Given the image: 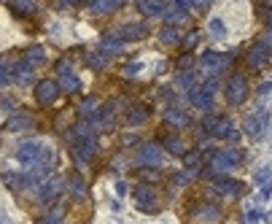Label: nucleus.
<instances>
[{"label": "nucleus", "mask_w": 272, "mask_h": 224, "mask_svg": "<svg viewBox=\"0 0 272 224\" xmlns=\"http://www.w3.org/2000/svg\"><path fill=\"white\" fill-rule=\"evenodd\" d=\"M116 108H119V103H108L103 111L97 114V125H100L103 133H111L113 125H116Z\"/></svg>", "instance_id": "16"}, {"label": "nucleus", "mask_w": 272, "mask_h": 224, "mask_svg": "<svg viewBox=\"0 0 272 224\" xmlns=\"http://www.w3.org/2000/svg\"><path fill=\"white\" fill-rule=\"evenodd\" d=\"M207 127H210V133H213V138H224L226 141V135L232 133V119H226V117H221V119H207Z\"/></svg>", "instance_id": "19"}, {"label": "nucleus", "mask_w": 272, "mask_h": 224, "mask_svg": "<svg viewBox=\"0 0 272 224\" xmlns=\"http://www.w3.org/2000/svg\"><path fill=\"white\" fill-rule=\"evenodd\" d=\"M62 186H65V181H62L60 176H46L44 181H41V186H38V200H44V203H52V200L60 197Z\"/></svg>", "instance_id": "6"}, {"label": "nucleus", "mask_w": 272, "mask_h": 224, "mask_svg": "<svg viewBox=\"0 0 272 224\" xmlns=\"http://www.w3.org/2000/svg\"><path fill=\"white\" fill-rule=\"evenodd\" d=\"M269 30H272V14H269Z\"/></svg>", "instance_id": "49"}, {"label": "nucleus", "mask_w": 272, "mask_h": 224, "mask_svg": "<svg viewBox=\"0 0 272 224\" xmlns=\"http://www.w3.org/2000/svg\"><path fill=\"white\" fill-rule=\"evenodd\" d=\"M25 62L30 65V68H35V65H44L46 62V52L41 46H33V49H27V54H25Z\"/></svg>", "instance_id": "26"}, {"label": "nucleus", "mask_w": 272, "mask_h": 224, "mask_svg": "<svg viewBox=\"0 0 272 224\" xmlns=\"http://www.w3.org/2000/svg\"><path fill=\"white\" fill-rule=\"evenodd\" d=\"M175 184L178 186H186V184H189L191 181V178H194V170H181V173H175Z\"/></svg>", "instance_id": "32"}, {"label": "nucleus", "mask_w": 272, "mask_h": 224, "mask_svg": "<svg viewBox=\"0 0 272 224\" xmlns=\"http://www.w3.org/2000/svg\"><path fill=\"white\" fill-rule=\"evenodd\" d=\"M164 119H167L170 125H175V127L189 125V117H186V111H181V108H167V111H164Z\"/></svg>", "instance_id": "24"}, {"label": "nucleus", "mask_w": 272, "mask_h": 224, "mask_svg": "<svg viewBox=\"0 0 272 224\" xmlns=\"http://www.w3.org/2000/svg\"><path fill=\"white\" fill-rule=\"evenodd\" d=\"M146 35H148V25H146V22H130V25H121L119 33L113 35V38H119L121 43H127V41H143Z\"/></svg>", "instance_id": "7"}, {"label": "nucleus", "mask_w": 272, "mask_h": 224, "mask_svg": "<svg viewBox=\"0 0 272 224\" xmlns=\"http://www.w3.org/2000/svg\"><path fill=\"white\" fill-rule=\"evenodd\" d=\"M35 224H60V213H49V216H44V219H38Z\"/></svg>", "instance_id": "39"}, {"label": "nucleus", "mask_w": 272, "mask_h": 224, "mask_svg": "<svg viewBox=\"0 0 272 224\" xmlns=\"http://www.w3.org/2000/svg\"><path fill=\"white\" fill-rule=\"evenodd\" d=\"M57 73H60V81H57V84H60V89H65V92H78V89H81V78L70 70L68 60L57 62Z\"/></svg>", "instance_id": "5"}, {"label": "nucleus", "mask_w": 272, "mask_h": 224, "mask_svg": "<svg viewBox=\"0 0 272 224\" xmlns=\"http://www.w3.org/2000/svg\"><path fill=\"white\" fill-rule=\"evenodd\" d=\"M124 6V0H92L89 3V11L92 14H111Z\"/></svg>", "instance_id": "20"}, {"label": "nucleus", "mask_w": 272, "mask_h": 224, "mask_svg": "<svg viewBox=\"0 0 272 224\" xmlns=\"http://www.w3.org/2000/svg\"><path fill=\"white\" fill-rule=\"evenodd\" d=\"M183 157H186V168H194L199 162V151H189V154H183Z\"/></svg>", "instance_id": "37"}, {"label": "nucleus", "mask_w": 272, "mask_h": 224, "mask_svg": "<svg viewBox=\"0 0 272 224\" xmlns=\"http://www.w3.org/2000/svg\"><path fill=\"white\" fill-rule=\"evenodd\" d=\"M216 78H207V81L199 86V89H189V100L191 105L202 108V111H210L213 108V95H216Z\"/></svg>", "instance_id": "2"}, {"label": "nucleus", "mask_w": 272, "mask_h": 224, "mask_svg": "<svg viewBox=\"0 0 272 224\" xmlns=\"http://www.w3.org/2000/svg\"><path fill=\"white\" fill-rule=\"evenodd\" d=\"M175 6H178V11H186L191 6V0H175Z\"/></svg>", "instance_id": "45"}, {"label": "nucleus", "mask_w": 272, "mask_h": 224, "mask_svg": "<svg viewBox=\"0 0 272 224\" xmlns=\"http://www.w3.org/2000/svg\"><path fill=\"white\" fill-rule=\"evenodd\" d=\"M33 127V117L30 114H14V117L9 119V130L11 133H19V130H30Z\"/></svg>", "instance_id": "21"}, {"label": "nucleus", "mask_w": 272, "mask_h": 224, "mask_svg": "<svg viewBox=\"0 0 272 224\" xmlns=\"http://www.w3.org/2000/svg\"><path fill=\"white\" fill-rule=\"evenodd\" d=\"M148 114H151V108H148L146 103H135V105L127 108V117H124V122H127L130 127H138V125H143V122L148 119Z\"/></svg>", "instance_id": "15"}, {"label": "nucleus", "mask_w": 272, "mask_h": 224, "mask_svg": "<svg viewBox=\"0 0 272 224\" xmlns=\"http://www.w3.org/2000/svg\"><path fill=\"white\" fill-rule=\"evenodd\" d=\"M178 68H181V70L191 68V57H189V54H186V57H181V62H178Z\"/></svg>", "instance_id": "44"}, {"label": "nucleus", "mask_w": 272, "mask_h": 224, "mask_svg": "<svg viewBox=\"0 0 272 224\" xmlns=\"http://www.w3.org/2000/svg\"><path fill=\"white\" fill-rule=\"evenodd\" d=\"M267 60H269V46L264 41L253 43V46L248 49V65H250V68H264Z\"/></svg>", "instance_id": "14"}, {"label": "nucleus", "mask_w": 272, "mask_h": 224, "mask_svg": "<svg viewBox=\"0 0 272 224\" xmlns=\"http://www.w3.org/2000/svg\"><path fill=\"white\" fill-rule=\"evenodd\" d=\"M156 200H159V194H156L154 186H146V184H140L138 189H135V203H138L140 211H156Z\"/></svg>", "instance_id": "8"}, {"label": "nucleus", "mask_w": 272, "mask_h": 224, "mask_svg": "<svg viewBox=\"0 0 272 224\" xmlns=\"http://www.w3.org/2000/svg\"><path fill=\"white\" fill-rule=\"evenodd\" d=\"M159 41H162V43H167V46H173V43H178V27H175V25H167V27H162V33H159Z\"/></svg>", "instance_id": "28"}, {"label": "nucleus", "mask_w": 272, "mask_h": 224, "mask_svg": "<svg viewBox=\"0 0 272 224\" xmlns=\"http://www.w3.org/2000/svg\"><path fill=\"white\" fill-rule=\"evenodd\" d=\"M138 9L143 17H162L167 11V3L164 0H138Z\"/></svg>", "instance_id": "18"}, {"label": "nucleus", "mask_w": 272, "mask_h": 224, "mask_svg": "<svg viewBox=\"0 0 272 224\" xmlns=\"http://www.w3.org/2000/svg\"><path fill=\"white\" fill-rule=\"evenodd\" d=\"M11 78H14V81H19V84H27L33 78V68L27 62H19L17 68L11 70Z\"/></svg>", "instance_id": "25"}, {"label": "nucleus", "mask_w": 272, "mask_h": 224, "mask_svg": "<svg viewBox=\"0 0 272 224\" xmlns=\"http://www.w3.org/2000/svg\"><path fill=\"white\" fill-rule=\"evenodd\" d=\"M11 81V73H9V68H6V62L0 60V86H6Z\"/></svg>", "instance_id": "35"}, {"label": "nucleus", "mask_w": 272, "mask_h": 224, "mask_svg": "<svg viewBox=\"0 0 272 224\" xmlns=\"http://www.w3.org/2000/svg\"><path fill=\"white\" fill-rule=\"evenodd\" d=\"M269 194H272V178H267V181L261 184V194H259V197L264 200V197H269Z\"/></svg>", "instance_id": "40"}, {"label": "nucleus", "mask_w": 272, "mask_h": 224, "mask_svg": "<svg viewBox=\"0 0 272 224\" xmlns=\"http://www.w3.org/2000/svg\"><path fill=\"white\" fill-rule=\"evenodd\" d=\"M245 221H248V224H264V216L256 211V208H250V211L245 213Z\"/></svg>", "instance_id": "33"}, {"label": "nucleus", "mask_w": 272, "mask_h": 224, "mask_svg": "<svg viewBox=\"0 0 272 224\" xmlns=\"http://www.w3.org/2000/svg\"><path fill=\"white\" fill-rule=\"evenodd\" d=\"M11 9H14V14H19V17H30V14L38 11V3H35V0H11Z\"/></svg>", "instance_id": "22"}, {"label": "nucleus", "mask_w": 272, "mask_h": 224, "mask_svg": "<svg viewBox=\"0 0 272 224\" xmlns=\"http://www.w3.org/2000/svg\"><path fill=\"white\" fill-rule=\"evenodd\" d=\"M70 192H73V197H84V194H87V184H84L81 176L70 178Z\"/></svg>", "instance_id": "30"}, {"label": "nucleus", "mask_w": 272, "mask_h": 224, "mask_svg": "<svg viewBox=\"0 0 272 224\" xmlns=\"http://www.w3.org/2000/svg\"><path fill=\"white\" fill-rule=\"evenodd\" d=\"M267 178H272V170H269V168H261V170L253 176V184H259V186H261L264 181H267Z\"/></svg>", "instance_id": "34"}, {"label": "nucleus", "mask_w": 272, "mask_h": 224, "mask_svg": "<svg viewBox=\"0 0 272 224\" xmlns=\"http://www.w3.org/2000/svg\"><path fill=\"white\" fill-rule=\"evenodd\" d=\"M202 216H205V219H213V221H216V219H218V211H216V208H205Z\"/></svg>", "instance_id": "42"}, {"label": "nucleus", "mask_w": 272, "mask_h": 224, "mask_svg": "<svg viewBox=\"0 0 272 224\" xmlns=\"http://www.w3.org/2000/svg\"><path fill=\"white\" fill-rule=\"evenodd\" d=\"M234 165H240V151H234V149L213 151V160H210V170L213 173H226V170H232Z\"/></svg>", "instance_id": "3"}, {"label": "nucleus", "mask_w": 272, "mask_h": 224, "mask_svg": "<svg viewBox=\"0 0 272 224\" xmlns=\"http://www.w3.org/2000/svg\"><path fill=\"white\" fill-rule=\"evenodd\" d=\"M89 65H92V68H103V65H105V57L103 54H89Z\"/></svg>", "instance_id": "36"}, {"label": "nucleus", "mask_w": 272, "mask_h": 224, "mask_svg": "<svg viewBox=\"0 0 272 224\" xmlns=\"http://www.w3.org/2000/svg\"><path fill=\"white\" fill-rule=\"evenodd\" d=\"M3 178H6V184H9L11 189H25V186L30 184V178L19 176V173H3Z\"/></svg>", "instance_id": "27"}, {"label": "nucleus", "mask_w": 272, "mask_h": 224, "mask_svg": "<svg viewBox=\"0 0 272 224\" xmlns=\"http://www.w3.org/2000/svg\"><path fill=\"white\" fill-rule=\"evenodd\" d=\"M164 160L162 154V146H156V143H140L138 149V162L140 165H148V168H156Z\"/></svg>", "instance_id": "10"}, {"label": "nucleus", "mask_w": 272, "mask_h": 224, "mask_svg": "<svg viewBox=\"0 0 272 224\" xmlns=\"http://www.w3.org/2000/svg\"><path fill=\"white\" fill-rule=\"evenodd\" d=\"M60 84L57 81H52V78H44V81H38V86H35V97H38V103H44V105H49V103H54L57 97H60Z\"/></svg>", "instance_id": "12"}, {"label": "nucleus", "mask_w": 272, "mask_h": 224, "mask_svg": "<svg viewBox=\"0 0 272 224\" xmlns=\"http://www.w3.org/2000/svg\"><path fill=\"white\" fill-rule=\"evenodd\" d=\"M210 3H213V0H191L194 9H210Z\"/></svg>", "instance_id": "43"}, {"label": "nucleus", "mask_w": 272, "mask_h": 224, "mask_svg": "<svg viewBox=\"0 0 272 224\" xmlns=\"http://www.w3.org/2000/svg\"><path fill=\"white\" fill-rule=\"evenodd\" d=\"M138 70H140V62H132V65H127V68H124V73L127 76H135Z\"/></svg>", "instance_id": "41"}, {"label": "nucleus", "mask_w": 272, "mask_h": 224, "mask_svg": "<svg viewBox=\"0 0 272 224\" xmlns=\"http://www.w3.org/2000/svg\"><path fill=\"white\" fill-rule=\"evenodd\" d=\"M250 95V89H248V81L242 76H232L229 78V84H226V100L232 105H242L248 100Z\"/></svg>", "instance_id": "4"}, {"label": "nucleus", "mask_w": 272, "mask_h": 224, "mask_svg": "<svg viewBox=\"0 0 272 224\" xmlns=\"http://www.w3.org/2000/svg\"><path fill=\"white\" fill-rule=\"evenodd\" d=\"M65 6H73V3H81V0H62Z\"/></svg>", "instance_id": "48"}, {"label": "nucleus", "mask_w": 272, "mask_h": 224, "mask_svg": "<svg viewBox=\"0 0 272 224\" xmlns=\"http://www.w3.org/2000/svg\"><path fill=\"white\" fill-rule=\"evenodd\" d=\"M119 52H121V41H119V38H113V35H111V38H103V41H100V54H103L105 60H108V57H113V54H119Z\"/></svg>", "instance_id": "23"}, {"label": "nucleus", "mask_w": 272, "mask_h": 224, "mask_svg": "<svg viewBox=\"0 0 272 224\" xmlns=\"http://www.w3.org/2000/svg\"><path fill=\"white\" fill-rule=\"evenodd\" d=\"M95 151H97V138H95V135H89V138H78V143L73 146V157H76L78 165H81V162H92Z\"/></svg>", "instance_id": "11"}, {"label": "nucleus", "mask_w": 272, "mask_h": 224, "mask_svg": "<svg viewBox=\"0 0 272 224\" xmlns=\"http://www.w3.org/2000/svg\"><path fill=\"white\" fill-rule=\"evenodd\" d=\"M116 192H119V194H127V184L119 181V184H116Z\"/></svg>", "instance_id": "47"}, {"label": "nucleus", "mask_w": 272, "mask_h": 224, "mask_svg": "<svg viewBox=\"0 0 272 224\" xmlns=\"http://www.w3.org/2000/svg\"><path fill=\"white\" fill-rule=\"evenodd\" d=\"M178 84H181V86H189V89H191V84H194V73H189V76L181 73V76H178Z\"/></svg>", "instance_id": "38"}, {"label": "nucleus", "mask_w": 272, "mask_h": 224, "mask_svg": "<svg viewBox=\"0 0 272 224\" xmlns=\"http://www.w3.org/2000/svg\"><path fill=\"white\" fill-rule=\"evenodd\" d=\"M213 189L221 192V194H240L242 184L234 181V178H229V176H216V178H213Z\"/></svg>", "instance_id": "17"}, {"label": "nucleus", "mask_w": 272, "mask_h": 224, "mask_svg": "<svg viewBox=\"0 0 272 224\" xmlns=\"http://www.w3.org/2000/svg\"><path fill=\"white\" fill-rule=\"evenodd\" d=\"M232 62H234V57L232 54H224V52H205L202 57H199L202 70H205V73H213V76L229 70V68H232Z\"/></svg>", "instance_id": "1"}, {"label": "nucleus", "mask_w": 272, "mask_h": 224, "mask_svg": "<svg viewBox=\"0 0 272 224\" xmlns=\"http://www.w3.org/2000/svg\"><path fill=\"white\" fill-rule=\"evenodd\" d=\"M226 141H229V143H237V141H240V133H237V130H232V133L226 135Z\"/></svg>", "instance_id": "46"}, {"label": "nucleus", "mask_w": 272, "mask_h": 224, "mask_svg": "<svg viewBox=\"0 0 272 224\" xmlns=\"http://www.w3.org/2000/svg\"><path fill=\"white\" fill-rule=\"evenodd\" d=\"M41 151H44V146H41V143L27 141V143H22V146L17 149V160L22 162L25 168H33V165L41 160Z\"/></svg>", "instance_id": "9"}, {"label": "nucleus", "mask_w": 272, "mask_h": 224, "mask_svg": "<svg viewBox=\"0 0 272 224\" xmlns=\"http://www.w3.org/2000/svg\"><path fill=\"white\" fill-rule=\"evenodd\" d=\"M210 33H213V38H224V35H226L224 22H221V19H210Z\"/></svg>", "instance_id": "31"}, {"label": "nucleus", "mask_w": 272, "mask_h": 224, "mask_svg": "<svg viewBox=\"0 0 272 224\" xmlns=\"http://www.w3.org/2000/svg\"><path fill=\"white\" fill-rule=\"evenodd\" d=\"M164 146H167L170 154H186V146H183V141L178 138V135H170V138H164Z\"/></svg>", "instance_id": "29"}, {"label": "nucleus", "mask_w": 272, "mask_h": 224, "mask_svg": "<svg viewBox=\"0 0 272 224\" xmlns=\"http://www.w3.org/2000/svg\"><path fill=\"white\" fill-rule=\"evenodd\" d=\"M264 125H267V117H264V114H250V117H245V122H242V130H245L248 138H261Z\"/></svg>", "instance_id": "13"}]
</instances>
